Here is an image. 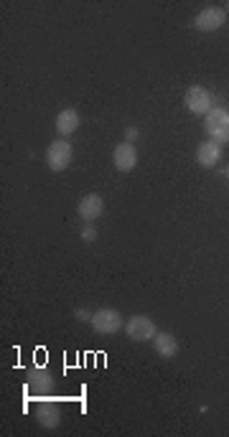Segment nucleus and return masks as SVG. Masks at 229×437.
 I'll list each match as a JSON object with an SVG mask.
<instances>
[{
  "instance_id": "2",
  "label": "nucleus",
  "mask_w": 229,
  "mask_h": 437,
  "mask_svg": "<svg viewBox=\"0 0 229 437\" xmlns=\"http://www.w3.org/2000/svg\"><path fill=\"white\" fill-rule=\"evenodd\" d=\"M212 102H214V97L209 94V89L201 87V84H191V87L186 89V99H183V105H186V110L191 112V115L206 117L214 107Z\"/></svg>"
},
{
  "instance_id": "1",
  "label": "nucleus",
  "mask_w": 229,
  "mask_h": 437,
  "mask_svg": "<svg viewBox=\"0 0 229 437\" xmlns=\"http://www.w3.org/2000/svg\"><path fill=\"white\" fill-rule=\"evenodd\" d=\"M204 130L214 143H219V145L229 143V110H224V107H212V112L204 117Z\"/></svg>"
},
{
  "instance_id": "15",
  "label": "nucleus",
  "mask_w": 229,
  "mask_h": 437,
  "mask_svg": "<svg viewBox=\"0 0 229 437\" xmlns=\"http://www.w3.org/2000/svg\"><path fill=\"white\" fill-rule=\"evenodd\" d=\"M76 318H79V321H82V323H87V321H92V315H89L87 313V310H84V308H76Z\"/></svg>"
},
{
  "instance_id": "11",
  "label": "nucleus",
  "mask_w": 229,
  "mask_h": 437,
  "mask_svg": "<svg viewBox=\"0 0 229 437\" xmlns=\"http://www.w3.org/2000/svg\"><path fill=\"white\" fill-rule=\"evenodd\" d=\"M222 158H224L222 145L214 140H204L199 148H196V163H199L201 168H214V165H219Z\"/></svg>"
},
{
  "instance_id": "17",
  "label": "nucleus",
  "mask_w": 229,
  "mask_h": 437,
  "mask_svg": "<svg viewBox=\"0 0 229 437\" xmlns=\"http://www.w3.org/2000/svg\"><path fill=\"white\" fill-rule=\"evenodd\" d=\"M227 178H229V168H227Z\"/></svg>"
},
{
  "instance_id": "3",
  "label": "nucleus",
  "mask_w": 229,
  "mask_h": 437,
  "mask_svg": "<svg viewBox=\"0 0 229 437\" xmlns=\"http://www.w3.org/2000/svg\"><path fill=\"white\" fill-rule=\"evenodd\" d=\"M125 333H128L130 341H136V344H148V341L156 339V323L148 318V315H130L128 323H125Z\"/></svg>"
},
{
  "instance_id": "18",
  "label": "nucleus",
  "mask_w": 229,
  "mask_h": 437,
  "mask_svg": "<svg viewBox=\"0 0 229 437\" xmlns=\"http://www.w3.org/2000/svg\"><path fill=\"white\" fill-rule=\"evenodd\" d=\"M227 13H229V6H227Z\"/></svg>"
},
{
  "instance_id": "12",
  "label": "nucleus",
  "mask_w": 229,
  "mask_h": 437,
  "mask_svg": "<svg viewBox=\"0 0 229 437\" xmlns=\"http://www.w3.org/2000/svg\"><path fill=\"white\" fill-rule=\"evenodd\" d=\"M79 125H82V117H79V112L76 110H61L59 115H56V133H59V138H69V135H74L76 130H79Z\"/></svg>"
},
{
  "instance_id": "16",
  "label": "nucleus",
  "mask_w": 229,
  "mask_h": 437,
  "mask_svg": "<svg viewBox=\"0 0 229 437\" xmlns=\"http://www.w3.org/2000/svg\"><path fill=\"white\" fill-rule=\"evenodd\" d=\"M125 138H128V143L138 140V128H128V130H125Z\"/></svg>"
},
{
  "instance_id": "13",
  "label": "nucleus",
  "mask_w": 229,
  "mask_h": 437,
  "mask_svg": "<svg viewBox=\"0 0 229 437\" xmlns=\"http://www.w3.org/2000/svg\"><path fill=\"white\" fill-rule=\"evenodd\" d=\"M153 349L161 359L171 361V359H176L178 354V341L171 336V333H156V339H153Z\"/></svg>"
},
{
  "instance_id": "7",
  "label": "nucleus",
  "mask_w": 229,
  "mask_h": 437,
  "mask_svg": "<svg viewBox=\"0 0 229 437\" xmlns=\"http://www.w3.org/2000/svg\"><path fill=\"white\" fill-rule=\"evenodd\" d=\"M26 386H29V391L36 396H51L54 391H56V381H54V376L46 369H31V371L26 374Z\"/></svg>"
},
{
  "instance_id": "5",
  "label": "nucleus",
  "mask_w": 229,
  "mask_h": 437,
  "mask_svg": "<svg viewBox=\"0 0 229 437\" xmlns=\"http://www.w3.org/2000/svg\"><path fill=\"white\" fill-rule=\"evenodd\" d=\"M71 155H74L71 143L64 140V138H59V140H54L51 145L46 148V165L54 170V173H61V170L69 168Z\"/></svg>"
},
{
  "instance_id": "9",
  "label": "nucleus",
  "mask_w": 229,
  "mask_h": 437,
  "mask_svg": "<svg viewBox=\"0 0 229 437\" xmlns=\"http://www.w3.org/2000/svg\"><path fill=\"white\" fill-rule=\"evenodd\" d=\"M102 211H105V201H102L100 193H87V196L79 198V206H76V214L84 224H92L94 219H100Z\"/></svg>"
},
{
  "instance_id": "4",
  "label": "nucleus",
  "mask_w": 229,
  "mask_h": 437,
  "mask_svg": "<svg viewBox=\"0 0 229 437\" xmlns=\"http://www.w3.org/2000/svg\"><path fill=\"white\" fill-rule=\"evenodd\" d=\"M92 328L102 336H112L125 326V318L118 308H100L97 313H92Z\"/></svg>"
},
{
  "instance_id": "8",
  "label": "nucleus",
  "mask_w": 229,
  "mask_h": 437,
  "mask_svg": "<svg viewBox=\"0 0 229 437\" xmlns=\"http://www.w3.org/2000/svg\"><path fill=\"white\" fill-rule=\"evenodd\" d=\"M36 422L44 427V430H56L61 425V409L56 402L51 399H41V402L36 404Z\"/></svg>"
},
{
  "instance_id": "6",
  "label": "nucleus",
  "mask_w": 229,
  "mask_h": 437,
  "mask_svg": "<svg viewBox=\"0 0 229 437\" xmlns=\"http://www.w3.org/2000/svg\"><path fill=\"white\" fill-rule=\"evenodd\" d=\"M227 24V11L217 6H209L204 11H199V16H194V29L201 34H214Z\"/></svg>"
},
{
  "instance_id": "10",
  "label": "nucleus",
  "mask_w": 229,
  "mask_h": 437,
  "mask_svg": "<svg viewBox=\"0 0 229 437\" xmlns=\"http://www.w3.org/2000/svg\"><path fill=\"white\" fill-rule=\"evenodd\" d=\"M112 163H115V168L120 170V173H130V170L138 165V150L133 143H120L115 150H112Z\"/></svg>"
},
{
  "instance_id": "14",
  "label": "nucleus",
  "mask_w": 229,
  "mask_h": 437,
  "mask_svg": "<svg viewBox=\"0 0 229 437\" xmlns=\"http://www.w3.org/2000/svg\"><path fill=\"white\" fill-rule=\"evenodd\" d=\"M82 240L84 242H94V240H97V232H94V227H89V224H87V227L82 229Z\"/></svg>"
}]
</instances>
